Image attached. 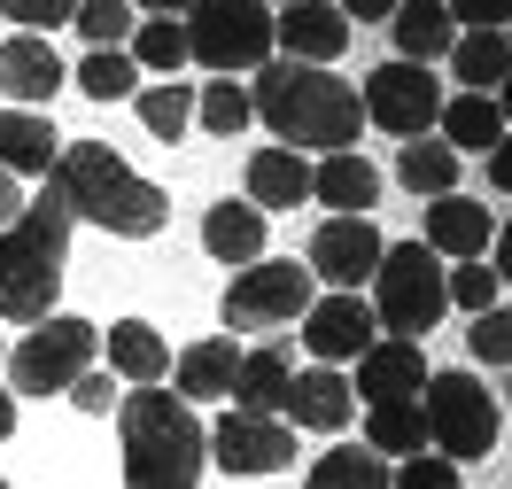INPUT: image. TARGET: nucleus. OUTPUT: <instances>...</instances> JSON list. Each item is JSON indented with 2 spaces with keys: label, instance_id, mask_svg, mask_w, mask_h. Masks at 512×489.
<instances>
[{
  "label": "nucleus",
  "instance_id": "f257e3e1",
  "mask_svg": "<svg viewBox=\"0 0 512 489\" xmlns=\"http://www.w3.org/2000/svg\"><path fill=\"white\" fill-rule=\"evenodd\" d=\"M249 109L280 132L272 148H295V156H342L365 132V101H357L350 78H334L319 63H280V55L256 70Z\"/></svg>",
  "mask_w": 512,
  "mask_h": 489
},
{
  "label": "nucleus",
  "instance_id": "f03ea898",
  "mask_svg": "<svg viewBox=\"0 0 512 489\" xmlns=\"http://www.w3.org/2000/svg\"><path fill=\"white\" fill-rule=\"evenodd\" d=\"M47 187L63 195L70 226H101V233H117V241H148L171 218V195H163L156 179H140L109 140H63Z\"/></svg>",
  "mask_w": 512,
  "mask_h": 489
},
{
  "label": "nucleus",
  "instance_id": "7ed1b4c3",
  "mask_svg": "<svg viewBox=\"0 0 512 489\" xmlns=\"http://www.w3.org/2000/svg\"><path fill=\"white\" fill-rule=\"evenodd\" d=\"M117 451H125V489H194L210 466L194 404L171 396L163 381L117 396Z\"/></svg>",
  "mask_w": 512,
  "mask_h": 489
},
{
  "label": "nucleus",
  "instance_id": "20e7f679",
  "mask_svg": "<svg viewBox=\"0 0 512 489\" xmlns=\"http://www.w3.org/2000/svg\"><path fill=\"white\" fill-rule=\"evenodd\" d=\"M63 257H70V210H63L55 187H39L24 202V218L0 226V319H16V326L55 319Z\"/></svg>",
  "mask_w": 512,
  "mask_h": 489
},
{
  "label": "nucleus",
  "instance_id": "39448f33",
  "mask_svg": "<svg viewBox=\"0 0 512 489\" xmlns=\"http://www.w3.org/2000/svg\"><path fill=\"white\" fill-rule=\"evenodd\" d=\"M373 326H381L388 342H427L435 319L450 311L443 295V257L427 249V241H388L381 264H373Z\"/></svg>",
  "mask_w": 512,
  "mask_h": 489
},
{
  "label": "nucleus",
  "instance_id": "423d86ee",
  "mask_svg": "<svg viewBox=\"0 0 512 489\" xmlns=\"http://www.w3.org/2000/svg\"><path fill=\"white\" fill-rule=\"evenodd\" d=\"M419 420H427V443H435V458H450V466L489 458V451H497V435H505V412H497L489 381L458 373V365L419 381Z\"/></svg>",
  "mask_w": 512,
  "mask_h": 489
},
{
  "label": "nucleus",
  "instance_id": "0eeeda50",
  "mask_svg": "<svg viewBox=\"0 0 512 489\" xmlns=\"http://www.w3.org/2000/svg\"><path fill=\"white\" fill-rule=\"evenodd\" d=\"M179 32H187V63H202L210 78H241V70L272 63V8L264 0H194Z\"/></svg>",
  "mask_w": 512,
  "mask_h": 489
},
{
  "label": "nucleus",
  "instance_id": "6e6552de",
  "mask_svg": "<svg viewBox=\"0 0 512 489\" xmlns=\"http://www.w3.org/2000/svg\"><path fill=\"white\" fill-rule=\"evenodd\" d=\"M101 350V326L94 319H70V311H55V319H39L16 350H8V396H63L86 365H94Z\"/></svg>",
  "mask_w": 512,
  "mask_h": 489
},
{
  "label": "nucleus",
  "instance_id": "1a4fd4ad",
  "mask_svg": "<svg viewBox=\"0 0 512 489\" xmlns=\"http://www.w3.org/2000/svg\"><path fill=\"white\" fill-rule=\"evenodd\" d=\"M225 326L233 334H272V326H295L311 311V264L295 257H256L233 272V288H225Z\"/></svg>",
  "mask_w": 512,
  "mask_h": 489
},
{
  "label": "nucleus",
  "instance_id": "9d476101",
  "mask_svg": "<svg viewBox=\"0 0 512 489\" xmlns=\"http://www.w3.org/2000/svg\"><path fill=\"white\" fill-rule=\"evenodd\" d=\"M357 101H365V125L396 132V140H427L435 117H443V78L427 63H381Z\"/></svg>",
  "mask_w": 512,
  "mask_h": 489
},
{
  "label": "nucleus",
  "instance_id": "9b49d317",
  "mask_svg": "<svg viewBox=\"0 0 512 489\" xmlns=\"http://www.w3.org/2000/svg\"><path fill=\"white\" fill-rule=\"evenodd\" d=\"M202 443L233 482L249 474H288L295 466V427L288 420H256V412H225L218 427H202Z\"/></svg>",
  "mask_w": 512,
  "mask_h": 489
},
{
  "label": "nucleus",
  "instance_id": "f8f14e48",
  "mask_svg": "<svg viewBox=\"0 0 512 489\" xmlns=\"http://www.w3.org/2000/svg\"><path fill=\"white\" fill-rule=\"evenodd\" d=\"M381 226L373 218H326L319 233H311V280H326V288H342V295H357L365 280H373V264H381Z\"/></svg>",
  "mask_w": 512,
  "mask_h": 489
},
{
  "label": "nucleus",
  "instance_id": "ddd939ff",
  "mask_svg": "<svg viewBox=\"0 0 512 489\" xmlns=\"http://www.w3.org/2000/svg\"><path fill=\"white\" fill-rule=\"evenodd\" d=\"M303 350L319 365H350V358H365L373 342H381V326H373V311H365V295H311V311H303Z\"/></svg>",
  "mask_w": 512,
  "mask_h": 489
},
{
  "label": "nucleus",
  "instance_id": "4468645a",
  "mask_svg": "<svg viewBox=\"0 0 512 489\" xmlns=\"http://www.w3.org/2000/svg\"><path fill=\"white\" fill-rule=\"evenodd\" d=\"M272 55L280 63H342L350 55V16L334 0H295V8H272Z\"/></svg>",
  "mask_w": 512,
  "mask_h": 489
},
{
  "label": "nucleus",
  "instance_id": "2eb2a0df",
  "mask_svg": "<svg viewBox=\"0 0 512 489\" xmlns=\"http://www.w3.org/2000/svg\"><path fill=\"white\" fill-rule=\"evenodd\" d=\"M280 420L303 435H342V427L357 420V396H350V373L342 365H303V373H288V396H280Z\"/></svg>",
  "mask_w": 512,
  "mask_h": 489
},
{
  "label": "nucleus",
  "instance_id": "dca6fc26",
  "mask_svg": "<svg viewBox=\"0 0 512 489\" xmlns=\"http://www.w3.org/2000/svg\"><path fill=\"white\" fill-rule=\"evenodd\" d=\"M70 86V63L47 47L39 32H16L0 39V94L16 101V109H39V101H55Z\"/></svg>",
  "mask_w": 512,
  "mask_h": 489
},
{
  "label": "nucleus",
  "instance_id": "f3484780",
  "mask_svg": "<svg viewBox=\"0 0 512 489\" xmlns=\"http://www.w3.org/2000/svg\"><path fill=\"white\" fill-rule=\"evenodd\" d=\"M419 381H427V350H419V342H388V334H381V342L357 358L350 396H365V404H412Z\"/></svg>",
  "mask_w": 512,
  "mask_h": 489
},
{
  "label": "nucleus",
  "instance_id": "a211bd4d",
  "mask_svg": "<svg viewBox=\"0 0 512 489\" xmlns=\"http://www.w3.org/2000/svg\"><path fill=\"white\" fill-rule=\"evenodd\" d=\"M489 233H497V218H489V202H474V195H435L427 202V249L435 257H450V264H466V257H489Z\"/></svg>",
  "mask_w": 512,
  "mask_h": 489
},
{
  "label": "nucleus",
  "instance_id": "6ab92c4d",
  "mask_svg": "<svg viewBox=\"0 0 512 489\" xmlns=\"http://www.w3.org/2000/svg\"><path fill=\"white\" fill-rule=\"evenodd\" d=\"M311 202H326V218H373V202H381V171L342 148V156H319L311 163Z\"/></svg>",
  "mask_w": 512,
  "mask_h": 489
},
{
  "label": "nucleus",
  "instance_id": "aec40b11",
  "mask_svg": "<svg viewBox=\"0 0 512 489\" xmlns=\"http://www.w3.org/2000/svg\"><path fill=\"white\" fill-rule=\"evenodd\" d=\"M233 373H241V342L210 334V342H187L163 381H179L171 396H187V404H218V396H233Z\"/></svg>",
  "mask_w": 512,
  "mask_h": 489
},
{
  "label": "nucleus",
  "instance_id": "412c9836",
  "mask_svg": "<svg viewBox=\"0 0 512 489\" xmlns=\"http://www.w3.org/2000/svg\"><path fill=\"white\" fill-rule=\"evenodd\" d=\"M55 156H63L55 117H39V109H0V171H8V179H47Z\"/></svg>",
  "mask_w": 512,
  "mask_h": 489
},
{
  "label": "nucleus",
  "instance_id": "4be33fe9",
  "mask_svg": "<svg viewBox=\"0 0 512 489\" xmlns=\"http://www.w3.org/2000/svg\"><path fill=\"white\" fill-rule=\"evenodd\" d=\"M450 156H489L505 140V101L497 94H443V117H435Z\"/></svg>",
  "mask_w": 512,
  "mask_h": 489
},
{
  "label": "nucleus",
  "instance_id": "5701e85b",
  "mask_svg": "<svg viewBox=\"0 0 512 489\" xmlns=\"http://www.w3.org/2000/svg\"><path fill=\"white\" fill-rule=\"evenodd\" d=\"M295 350L288 342H264V350H241V373H233V412H256V420H280V396H288Z\"/></svg>",
  "mask_w": 512,
  "mask_h": 489
},
{
  "label": "nucleus",
  "instance_id": "b1692460",
  "mask_svg": "<svg viewBox=\"0 0 512 489\" xmlns=\"http://www.w3.org/2000/svg\"><path fill=\"white\" fill-rule=\"evenodd\" d=\"M388 32H396V63H443L450 39H458V24H450L443 0H396V16H388Z\"/></svg>",
  "mask_w": 512,
  "mask_h": 489
},
{
  "label": "nucleus",
  "instance_id": "393cba45",
  "mask_svg": "<svg viewBox=\"0 0 512 489\" xmlns=\"http://www.w3.org/2000/svg\"><path fill=\"white\" fill-rule=\"evenodd\" d=\"M101 350H109V365H117V381H132V389H156L163 373H171V342H163L148 319H117L109 334H101Z\"/></svg>",
  "mask_w": 512,
  "mask_h": 489
},
{
  "label": "nucleus",
  "instance_id": "a878e982",
  "mask_svg": "<svg viewBox=\"0 0 512 489\" xmlns=\"http://www.w3.org/2000/svg\"><path fill=\"white\" fill-rule=\"evenodd\" d=\"M249 202L256 210H303L311 202V163L295 148H256L249 156Z\"/></svg>",
  "mask_w": 512,
  "mask_h": 489
},
{
  "label": "nucleus",
  "instance_id": "bb28decb",
  "mask_svg": "<svg viewBox=\"0 0 512 489\" xmlns=\"http://www.w3.org/2000/svg\"><path fill=\"white\" fill-rule=\"evenodd\" d=\"M202 249L218 264H256L264 257V210L256 202H210V218H202Z\"/></svg>",
  "mask_w": 512,
  "mask_h": 489
},
{
  "label": "nucleus",
  "instance_id": "cd10ccee",
  "mask_svg": "<svg viewBox=\"0 0 512 489\" xmlns=\"http://www.w3.org/2000/svg\"><path fill=\"white\" fill-rule=\"evenodd\" d=\"M450 78H458V94H497V86H505V32H458L450 39Z\"/></svg>",
  "mask_w": 512,
  "mask_h": 489
},
{
  "label": "nucleus",
  "instance_id": "c85d7f7f",
  "mask_svg": "<svg viewBox=\"0 0 512 489\" xmlns=\"http://www.w3.org/2000/svg\"><path fill=\"white\" fill-rule=\"evenodd\" d=\"M396 187L419 195V202L458 195V156H450L443 140H404V156H396Z\"/></svg>",
  "mask_w": 512,
  "mask_h": 489
},
{
  "label": "nucleus",
  "instance_id": "c756f323",
  "mask_svg": "<svg viewBox=\"0 0 512 489\" xmlns=\"http://www.w3.org/2000/svg\"><path fill=\"white\" fill-rule=\"evenodd\" d=\"M303 489H388V458L365 443H334L319 451V466L303 474Z\"/></svg>",
  "mask_w": 512,
  "mask_h": 489
},
{
  "label": "nucleus",
  "instance_id": "7c9ffc66",
  "mask_svg": "<svg viewBox=\"0 0 512 489\" xmlns=\"http://www.w3.org/2000/svg\"><path fill=\"white\" fill-rule=\"evenodd\" d=\"M365 451H381L388 466H396V458H412V451H427L419 396H412V404H373V420H365Z\"/></svg>",
  "mask_w": 512,
  "mask_h": 489
},
{
  "label": "nucleus",
  "instance_id": "2f4dec72",
  "mask_svg": "<svg viewBox=\"0 0 512 489\" xmlns=\"http://www.w3.org/2000/svg\"><path fill=\"white\" fill-rule=\"evenodd\" d=\"M70 78H78V94H86V101H132V94H140V63H132L125 47H94Z\"/></svg>",
  "mask_w": 512,
  "mask_h": 489
},
{
  "label": "nucleus",
  "instance_id": "473e14b6",
  "mask_svg": "<svg viewBox=\"0 0 512 489\" xmlns=\"http://www.w3.org/2000/svg\"><path fill=\"white\" fill-rule=\"evenodd\" d=\"M125 55L140 70H171V78H179V70H187V32H179V16H140L132 39H125Z\"/></svg>",
  "mask_w": 512,
  "mask_h": 489
},
{
  "label": "nucleus",
  "instance_id": "72a5a7b5",
  "mask_svg": "<svg viewBox=\"0 0 512 489\" xmlns=\"http://www.w3.org/2000/svg\"><path fill=\"white\" fill-rule=\"evenodd\" d=\"M194 125H202V132H225V140H233V132H249L256 125L249 86H241V78H210V86L194 94Z\"/></svg>",
  "mask_w": 512,
  "mask_h": 489
},
{
  "label": "nucleus",
  "instance_id": "f704fd0d",
  "mask_svg": "<svg viewBox=\"0 0 512 489\" xmlns=\"http://www.w3.org/2000/svg\"><path fill=\"white\" fill-rule=\"evenodd\" d=\"M140 125L156 132V140H179V132L194 125V86L187 78H163V86H140Z\"/></svg>",
  "mask_w": 512,
  "mask_h": 489
},
{
  "label": "nucleus",
  "instance_id": "c9c22d12",
  "mask_svg": "<svg viewBox=\"0 0 512 489\" xmlns=\"http://www.w3.org/2000/svg\"><path fill=\"white\" fill-rule=\"evenodd\" d=\"M70 24H78L86 47H125L140 16H132V0H78V16H70Z\"/></svg>",
  "mask_w": 512,
  "mask_h": 489
},
{
  "label": "nucleus",
  "instance_id": "e433bc0d",
  "mask_svg": "<svg viewBox=\"0 0 512 489\" xmlns=\"http://www.w3.org/2000/svg\"><path fill=\"white\" fill-rule=\"evenodd\" d=\"M443 295L458 303V311H497V303H505V280H497L481 257H466V264H450V272H443Z\"/></svg>",
  "mask_w": 512,
  "mask_h": 489
},
{
  "label": "nucleus",
  "instance_id": "4c0bfd02",
  "mask_svg": "<svg viewBox=\"0 0 512 489\" xmlns=\"http://www.w3.org/2000/svg\"><path fill=\"white\" fill-rule=\"evenodd\" d=\"M388 489H466V482H458V466H450V458L412 451V458H396V466H388Z\"/></svg>",
  "mask_w": 512,
  "mask_h": 489
},
{
  "label": "nucleus",
  "instance_id": "58836bf2",
  "mask_svg": "<svg viewBox=\"0 0 512 489\" xmlns=\"http://www.w3.org/2000/svg\"><path fill=\"white\" fill-rule=\"evenodd\" d=\"M0 16H8V24H16V32H63L70 16H78V0H0Z\"/></svg>",
  "mask_w": 512,
  "mask_h": 489
},
{
  "label": "nucleus",
  "instance_id": "ea45409f",
  "mask_svg": "<svg viewBox=\"0 0 512 489\" xmlns=\"http://www.w3.org/2000/svg\"><path fill=\"white\" fill-rule=\"evenodd\" d=\"M466 350H474L481 365H505V358H512V326H505V303H497V311H474V334H466Z\"/></svg>",
  "mask_w": 512,
  "mask_h": 489
},
{
  "label": "nucleus",
  "instance_id": "a19ab883",
  "mask_svg": "<svg viewBox=\"0 0 512 489\" xmlns=\"http://www.w3.org/2000/svg\"><path fill=\"white\" fill-rule=\"evenodd\" d=\"M443 8L458 32H505V16H512V0H443Z\"/></svg>",
  "mask_w": 512,
  "mask_h": 489
},
{
  "label": "nucleus",
  "instance_id": "79ce46f5",
  "mask_svg": "<svg viewBox=\"0 0 512 489\" xmlns=\"http://www.w3.org/2000/svg\"><path fill=\"white\" fill-rule=\"evenodd\" d=\"M63 396L78 404V412H117V373H94V365H86V373H78Z\"/></svg>",
  "mask_w": 512,
  "mask_h": 489
},
{
  "label": "nucleus",
  "instance_id": "37998d69",
  "mask_svg": "<svg viewBox=\"0 0 512 489\" xmlns=\"http://www.w3.org/2000/svg\"><path fill=\"white\" fill-rule=\"evenodd\" d=\"M334 8H342L350 24H388V16H396V0H334Z\"/></svg>",
  "mask_w": 512,
  "mask_h": 489
},
{
  "label": "nucleus",
  "instance_id": "c03bdc74",
  "mask_svg": "<svg viewBox=\"0 0 512 489\" xmlns=\"http://www.w3.org/2000/svg\"><path fill=\"white\" fill-rule=\"evenodd\" d=\"M24 179H8V171H0V226H16V218H24Z\"/></svg>",
  "mask_w": 512,
  "mask_h": 489
},
{
  "label": "nucleus",
  "instance_id": "a18cd8bd",
  "mask_svg": "<svg viewBox=\"0 0 512 489\" xmlns=\"http://www.w3.org/2000/svg\"><path fill=\"white\" fill-rule=\"evenodd\" d=\"M489 187H497V195L512 187V140H497V148H489Z\"/></svg>",
  "mask_w": 512,
  "mask_h": 489
},
{
  "label": "nucleus",
  "instance_id": "49530a36",
  "mask_svg": "<svg viewBox=\"0 0 512 489\" xmlns=\"http://www.w3.org/2000/svg\"><path fill=\"white\" fill-rule=\"evenodd\" d=\"M194 0H132V16H187Z\"/></svg>",
  "mask_w": 512,
  "mask_h": 489
},
{
  "label": "nucleus",
  "instance_id": "de8ad7c7",
  "mask_svg": "<svg viewBox=\"0 0 512 489\" xmlns=\"http://www.w3.org/2000/svg\"><path fill=\"white\" fill-rule=\"evenodd\" d=\"M8 435H16V396L0 389V443H8Z\"/></svg>",
  "mask_w": 512,
  "mask_h": 489
},
{
  "label": "nucleus",
  "instance_id": "09e8293b",
  "mask_svg": "<svg viewBox=\"0 0 512 489\" xmlns=\"http://www.w3.org/2000/svg\"><path fill=\"white\" fill-rule=\"evenodd\" d=\"M264 8H295V0H264Z\"/></svg>",
  "mask_w": 512,
  "mask_h": 489
},
{
  "label": "nucleus",
  "instance_id": "8fccbe9b",
  "mask_svg": "<svg viewBox=\"0 0 512 489\" xmlns=\"http://www.w3.org/2000/svg\"><path fill=\"white\" fill-rule=\"evenodd\" d=\"M0 365H8V342H0Z\"/></svg>",
  "mask_w": 512,
  "mask_h": 489
},
{
  "label": "nucleus",
  "instance_id": "3c124183",
  "mask_svg": "<svg viewBox=\"0 0 512 489\" xmlns=\"http://www.w3.org/2000/svg\"><path fill=\"white\" fill-rule=\"evenodd\" d=\"M0 489H8V482H0Z\"/></svg>",
  "mask_w": 512,
  "mask_h": 489
}]
</instances>
